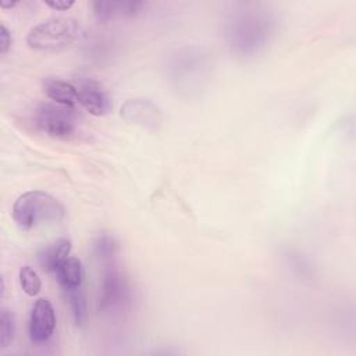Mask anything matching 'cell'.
I'll list each match as a JSON object with an SVG mask.
<instances>
[{"label":"cell","instance_id":"1","mask_svg":"<svg viewBox=\"0 0 356 356\" xmlns=\"http://www.w3.org/2000/svg\"><path fill=\"white\" fill-rule=\"evenodd\" d=\"M275 28V17L266 7L241 4L224 24V39L234 54L252 57L267 47Z\"/></svg>","mask_w":356,"mask_h":356},{"label":"cell","instance_id":"2","mask_svg":"<svg viewBox=\"0 0 356 356\" xmlns=\"http://www.w3.org/2000/svg\"><path fill=\"white\" fill-rule=\"evenodd\" d=\"M211 71L213 60L200 47L177 49L164 61V75L168 85L185 97L200 93L207 86Z\"/></svg>","mask_w":356,"mask_h":356},{"label":"cell","instance_id":"3","mask_svg":"<svg viewBox=\"0 0 356 356\" xmlns=\"http://www.w3.org/2000/svg\"><path fill=\"white\" fill-rule=\"evenodd\" d=\"M64 217L63 204L43 191H28L18 196L13 206V218L22 229H32L47 222H58Z\"/></svg>","mask_w":356,"mask_h":356},{"label":"cell","instance_id":"4","mask_svg":"<svg viewBox=\"0 0 356 356\" xmlns=\"http://www.w3.org/2000/svg\"><path fill=\"white\" fill-rule=\"evenodd\" d=\"M81 25L71 17H53L33 26L26 43L36 50H58L78 39Z\"/></svg>","mask_w":356,"mask_h":356},{"label":"cell","instance_id":"5","mask_svg":"<svg viewBox=\"0 0 356 356\" xmlns=\"http://www.w3.org/2000/svg\"><path fill=\"white\" fill-rule=\"evenodd\" d=\"M33 124L43 134L53 138H68L75 132L76 120L70 107L44 103L33 113Z\"/></svg>","mask_w":356,"mask_h":356},{"label":"cell","instance_id":"6","mask_svg":"<svg viewBox=\"0 0 356 356\" xmlns=\"http://www.w3.org/2000/svg\"><path fill=\"white\" fill-rule=\"evenodd\" d=\"M131 299V288L127 277L115 267L108 266L104 271L99 306L103 312H117L124 309Z\"/></svg>","mask_w":356,"mask_h":356},{"label":"cell","instance_id":"7","mask_svg":"<svg viewBox=\"0 0 356 356\" xmlns=\"http://www.w3.org/2000/svg\"><path fill=\"white\" fill-rule=\"evenodd\" d=\"M56 327V314L51 303L40 298L35 302L29 316V338L35 343H44L53 335Z\"/></svg>","mask_w":356,"mask_h":356},{"label":"cell","instance_id":"8","mask_svg":"<svg viewBox=\"0 0 356 356\" xmlns=\"http://www.w3.org/2000/svg\"><path fill=\"white\" fill-rule=\"evenodd\" d=\"M121 117L129 122L147 129H157L163 115L160 108L147 99H129L121 106Z\"/></svg>","mask_w":356,"mask_h":356},{"label":"cell","instance_id":"9","mask_svg":"<svg viewBox=\"0 0 356 356\" xmlns=\"http://www.w3.org/2000/svg\"><path fill=\"white\" fill-rule=\"evenodd\" d=\"M78 103L93 115H103L110 110V99L102 85L93 79L79 81L78 86Z\"/></svg>","mask_w":356,"mask_h":356},{"label":"cell","instance_id":"10","mask_svg":"<svg viewBox=\"0 0 356 356\" xmlns=\"http://www.w3.org/2000/svg\"><path fill=\"white\" fill-rule=\"evenodd\" d=\"M93 13L99 22L106 24L113 19L134 17L140 13L142 1H93Z\"/></svg>","mask_w":356,"mask_h":356},{"label":"cell","instance_id":"11","mask_svg":"<svg viewBox=\"0 0 356 356\" xmlns=\"http://www.w3.org/2000/svg\"><path fill=\"white\" fill-rule=\"evenodd\" d=\"M71 242L67 238L57 239L39 253V263L47 273H56L58 266L68 257Z\"/></svg>","mask_w":356,"mask_h":356},{"label":"cell","instance_id":"12","mask_svg":"<svg viewBox=\"0 0 356 356\" xmlns=\"http://www.w3.org/2000/svg\"><path fill=\"white\" fill-rule=\"evenodd\" d=\"M44 93L49 99L56 102V104L72 108L78 104V90L70 82L61 79H47L44 82Z\"/></svg>","mask_w":356,"mask_h":356},{"label":"cell","instance_id":"13","mask_svg":"<svg viewBox=\"0 0 356 356\" xmlns=\"http://www.w3.org/2000/svg\"><path fill=\"white\" fill-rule=\"evenodd\" d=\"M56 275L64 289L81 286L83 280V267L81 260L76 257H67L56 270Z\"/></svg>","mask_w":356,"mask_h":356},{"label":"cell","instance_id":"14","mask_svg":"<svg viewBox=\"0 0 356 356\" xmlns=\"http://www.w3.org/2000/svg\"><path fill=\"white\" fill-rule=\"evenodd\" d=\"M72 310L74 320L76 325H82L86 321L88 316V306H86V298L81 286H74V288H65L64 289Z\"/></svg>","mask_w":356,"mask_h":356},{"label":"cell","instance_id":"15","mask_svg":"<svg viewBox=\"0 0 356 356\" xmlns=\"http://www.w3.org/2000/svg\"><path fill=\"white\" fill-rule=\"evenodd\" d=\"M19 284L22 291L29 295V296H35L40 292L42 288V282L40 278L38 275V273L29 267V266H24L19 270Z\"/></svg>","mask_w":356,"mask_h":356},{"label":"cell","instance_id":"16","mask_svg":"<svg viewBox=\"0 0 356 356\" xmlns=\"http://www.w3.org/2000/svg\"><path fill=\"white\" fill-rule=\"evenodd\" d=\"M93 252L100 260L110 261L117 252V243L113 236L102 234L93 242Z\"/></svg>","mask_w":356,"mask_h":356},{"label":"cell","instance_id":"17","mask_svg":"<svg viewBox=\"0 0 356 356\" xmlns=\"http://www.w3.org/2000/svg\"><path fill=\"white\" fill-rule=\"evenodd\" d=\"M14 332H15L14 316L8 309L3 307L0 313V346L1 348H7L11 343L14 338Z\"/></svg>","mask_w":356,"mask_h":356},{"label":"cell","instance_id":"18","mask_svg":"<svg viewBox=\"0 0 356 356\" xmlns=\"http://www.w3.org/2000/svg\"><path fill=\"white\" fill-rule=\"evenodd\" d=\"M11 46V35L4 24L0 25V53L4 54Z\"/></svg>","mask_w":356,"mask_h":356},{"label":"cell","instance_id":"19","mask_svg":"<svg viewBox=\"0 0 356 356\" xmlns=\"http://www.w3.org/2000/svg\"><path fill=\"white\" fill-rule=\"evenodd\" d=\"M46 4L54 10L64 11V10H68L74 4V1L72 0H50V1H46Z\"/></svg>","mask_w":356,"mask_h":356},{"label":"cell","instance_id":"20","mask_svg":"<svg viewBox=\"0 0 356 356\" xmlns=\"http://www.w3.org/2000/svg\"><path fill=\"white\" fill-rule=\"evenodd\" d=\"M17 3H10V1H6V0H3L1 3H0V6H1V8H11V7H14Z\"/></svg>","mask_w":356,"mask_h":356}]
</instances>
